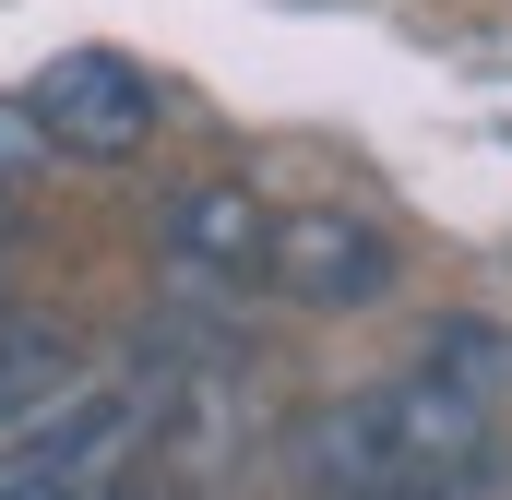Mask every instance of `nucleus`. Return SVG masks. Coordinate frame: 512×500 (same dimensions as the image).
I'll return each mask as SVG.
<instances>
[{
    "instance_id": "obj_4",
    "label": "nucleus",
    "mask_w": 512,
    "mask_h": 500,
    "mask_svg": "<svg viewBox=\"0 0 512 500\" xmlns=\"http://www.w3.org/2000/svg\"><path fill=\"white\" fill-rule=\"evenodd\" d=\"M167 239H179V262H203V274H251V286H262L274 215H262L239 179H203V191H179V203H167Z\"/></svg>"
},
{
    "instance_id": "obj_1",
    "label": "nucleus",
    "mask_w": 512,
    "mask_h": 500,
    "mask_svg": "<svg viewBox=\"0 0 512 500\" xmlns=\"http://www.w3.org/2000/svg\"><path fill=\"white\" fill-rule=\"evenodd\" d=\"M512 417V322L453 310L417 334V358L334 417H310V477L346 500H429L453 465H477Z\"/></svg>"
},
{
    "instance_id": "obj_7",
    "label": "nucleus",
    "mask_w": 512,
    "mask_h": 500,
    "mask_svg": "<svg viewBox=\"0 0 512 500\" xmlns=\"http://www.w3.org/2000/svg\"><path fill=\"white\" fill-rule=\"evenodd\" d=\"M0 239H12V203H0Z\"/></svg>"
},
{
    "instance_id": "obj_3",
    "label": "nucleus",
    "mask_w": 512,
    "mask_h": 500,
    "mask_svg": "<svg viewBox=\"0 0 512 500\" xmlns=\"http://www.w3.org/2000/svg\"><path fill=\"white\" fill-rule=\"evenodd\" d=\"M262 286L298 298V310H370L405 286V239L382 215H346V203H298L274 215V250H262Z\"/></svg>"
},
{
    "instance_id": "obj_5",
    "label": "nucleus",
    "mask_w": 512,
    "mask_h": 500,
    "mask_svg": "<svg viewBox=\"0 0 512 500\" xmlns=\"http://www.w3.org/2000/svg\"><path fill=\"white\" fill-rule=\"evenodd\" d=\"M108 429H120V393H96L72 429H24V441L0 453V500H84V465H96Z\"/></svg>"
},
{
    "instance_id": "obj_2",
    "label": "nucleus",
    "mask_w": 512,
    "mask_h": 500,
    "mask_svg": "<svg viewBox=\"0 0 512 500\" xmlns=\"http://www.w3.org/2000/svg\"><path fill=\"white\" fill-rule=\"evenodd\" d=\"M24 120H36V143H48V155L120 167V155H143V143H155L167 96H155V72H131L120 48H60V60L24 84Z\"/></svg>"
},
{
    "instance_id": "obj_6",
    "label": "nucleus",
    "mask_w": 512,
    "mask_h": 500,
    "mask_svg": "<svg viewBox=\"0 0 512 500\" xmlns=\"http://www.w3.org/2000/svg\"><path fill=\"white\" fill-rule=\"evenodd\" d=\"M24 167H48V143L24 120V96H0V179H24Z\"/></svg>"
}]
</instances>
